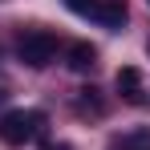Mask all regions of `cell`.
I'll return each mask as SVG.
<instances>
[{
  "label": "cell",
  "instance_id": "6da1fadb",
  "mask_svg": "<svg viewBox=\"0 0 150 150\" xmlns=\"http://www.w3.org/2000/svg\"><path fill=\"white\" fill-rule=\"evenodd\" d=\"M45 114L41 110H8V114H0V142H8V146H25L33 138H41L45 134Z\"/></svg>",
  "mask_w": 150,
  "mask_h": 150
},
{
  "label": "cell",
  "instance_id": "7a4b0ae2",
  "mask_svg": "<svg viewBox=\"0 0 150 150\" xmlns=\"http://www.w3.org/2000/svg\"><path fill=\"white\" fill-rule=\"evenodd\" d=\"M16 57L25 61L28 69H45L53 57H57V37H53L49 28H28V33H21V41H16Z\"/></svg>",
  "mask_w": 150,
  "mask_h": 150
},
{
  "label": "cell",
  "instance_id": "3957f363",
  "mask_svg": "<svg viewBox=\"0 0 150 150\" xmlns=\"http://www.w3.org/2000/svg\"><path fill=\"white\" fill-rule=\"evenodd\" d=\"M65 65H69L73 73H89V69L98 65V49H93L89 41H73V45L65 49Z\"/></svg>",
  "mask_w": 150,
  "mask_h": 150
},
{
  "label": "cell",
  "instance_id": "277c9868",
  "mask_svg": "<svg viewBox=\"0 0 150 150\" xmlns=\"http://www.w3.org/2000/svg\"><path fill=\"white\" fill-rule=\"evenodd\" d=\"M93 16H98L105 28H122L126 16H130V8H126V0H98V4H93Z\"/></svg>",
  "mask_w": 150,
  "mask_h": 150
},
{
  "label": "cell",
  "instance_id": "5b68a950",
  "mask_svg": "<svg viewBox=\"0 0 150 150\" xmlns=\"http://www.w3.org/2000/svg\"><path fill=\"white\" fill-rule=\"evenodd\" d=\"M118 93H122L126 101H142L146 93H142V73L134 69V65H122L118 69Z\"/></svg>",
  "mask_w": 150,
  "mask_h": 150
},
{
  "label": "cell",
  "instance_id": "8992f818",
  "mask_svg": "<svg viewBox=\"0 0 150 150\" xmlns=\"http://www.w3.org/2000/svg\"><path fill=\"white\" fill-rule=\"evenodd\" d=\"M77 110H81V114H101V110H105L93 85H89V89H77Z\"/></svg>",
  "mask_w": 150,
  "mask_h": 150
},
{
  "label": "cell",
  "instance_id": "52a82bcc",
  "mask_svg": "<svg viewBox=\"0 0 150 150\" xmlns=\"http://www.w3.org/2000/svg\"><path fill=\"white\" fill-rule=\"evenodd\" d=\"M65 4H69L73 12H81V16H93V4H98V0H65Z\"/></svg>",
  "mask_w": 150,
  "mask_h": 150
},
{
  "label": "cell",
  "instance_id": "ba28073f",
  "mask_svg": "<svg viewBox=\"0 0 150 150\" xmlns=\"http://www.w3.org/2000/svg\"><path fill=\"white\" fill-rule=\"evenodd\" d=\"M122 150H150V138H146V134H138V138H126V142H122Z\"/></svg>",
  "mask_w": 150,
  "mask_h": 150
},
{
  "label": "cell",
  "instance_id": "9c48e42d",
  "mask_svg": "<svg viewBox=\"0 0 150 150\" xmlns=\"http://www.w3.org/2000/svg\"><path fill=\"white\" fill-rule=\"evenodd\" d=\"M45 150H73V146H65V142H57V146H45Z\"/></svg>",
  "mask_w": 150,
  "mask_h": 150
},
{
  "label": "cell",
  "instance_id": "30bf717a",
  "mask_svg": "<svg viewBox=\"0 0 150 150\" xmlns=\"http://www.w3.org/2000/svg\"><path fill=\"white\" fill-rule=\"evenodd\" d=\"M146 53H150V41H146Z\"/></svg>",
  "mask_w": 150,
  "mask_h": 150
}]
</instances>
